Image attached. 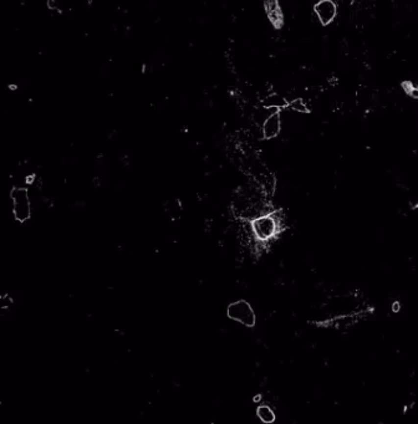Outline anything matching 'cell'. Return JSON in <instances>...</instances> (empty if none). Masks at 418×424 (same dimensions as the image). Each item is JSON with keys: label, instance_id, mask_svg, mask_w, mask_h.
Instances as JSON below:
<instances>
[{"label": "cell", "instance_id": "12", "mask_svg": "<svg viewBox=\"0 0 418 424\" xmlns=\"http://www.w3.org/2000/svg\"><path fill=\"white\" fill-rule=\"evenodd\" d=\"M408 95L411 96L412 98H416V100H418V87H413L412 90H411L410 92H408Z\"/></svg>", "mask_w": 418, "mask_h": 424}, {"label": "cell", "instance_id": "10", "mask_svg": "<svg viewBox=\"0 0 418 424\" xmlns=\"http://www.w3.org/2000/svg\"><path fill=\"white\" fill-rule=\"evenodd\" d=\"M264 8L267 14L276 10V9L280 8V6H279V0H264Z\"/></svg>", "mask_w": 418, "mask_h": 424}, {"label": "cell", "instance_id": "9", "mask_svg": "<svg viewBox=\"0 0 418 424\" xmlns=\"http://www.w3.org/2000/svg\"><path fill=\"white\" fill-rule=\"evenodd\" d=\"M289 107L294 110V111L300 112V114H306V112H309L308 106H306V103H305L301 98H296V100L289 102Z\"/></svg>", "mask_w": 418, "mask_h": 424}, {"label": "cell", "instance_id": "5", "mask_svg": "<svg viewBox=\"0 0 418 424\" xmlns=\"http://www.w3.org/2000/svg\"><path fill=\"white\" fill-rule=\"evenodd\" d=\"M280 114H279V111L274 112V114L270 115V116L265 119L264 123L262 124L263 136H264V138H267V140H271V138L276 137V136L280 133Z\"/></svg>", "mask_w": 418, "mask_h": 424}, {"label": "cell", "instance_id": "13", "mask_svg": "<svg viewBox=\"0 0 418 424\" xmlns=\"http://www.w3.org/2000/svg\"><path fill=\"white\" fill-rule=\"evenodd\" d=\"M399 310V304L398 303H394L393 304V311L394 312H397V311Z\"/></svg>", "mask_w": 418, "mask_h": 424}, {"label": "cell", "instance_id": "4", "mask_svg": "<svg viewBox=\"0 0 418 424\" xmlns=\"http://www.w3.org/2000/svg\"><path fill=\"white\" fill-rule=\"evenodd\" d=\"M314 9L319 18V22L322 25H327L334 22L337 14V6L332 0H320Z\"/></svg>", "mask_w": 418, "mask_h": 424}, {"label": "cell", "instance_id": "3", "mask_svg": "<svg viewBox=\"0 0 418 424\" xmlns=\"http://www.w3.org/2000/svg\"><path fill=\"white\" fill-rule=\"evenodd\" d=\"M228 317L246 327H253L256 322L255 312L250 304L246 300H238L228 306Z\"/></svg>", "mask_w": 418, "mask_h": 424}, {"label": "cell", "instance_id": "1", "mask_svg": "<svg viewBox=\"0 0 418 424\" xmlns=\"http://www.w3.org/2000/svg\"><path fill=\"white\" fill-rule=\"evenodd\" d=\"M280 219L276 214L256 216L251 220V232L260 241H268L274 238L280 229Z\"/></svg>", "mask_w": 418, "mask_h": 424}, {"label": "cell", "instance_id": "11", "mask_svg": "<svg viewBox=\"0 0 418 424\" xmlns=\"http://www.w3.org/2000/svg\"><path fill=\"white\" fill-rule=\"evenodd\" d=\"M48 8H49L50 10H57L59 4H57L56 0H48Z\"/></svg>", "mask_w": 418, "mask_h": 424}, {"label": "cell", "instance_id": "6", "mask_svg": "<svg viewBox=\"0 0 418 424\" xmlns=\"http://www.w3.org/2000/svg\"><path fill=\"white\" fill-rule=\"evenodd\" d=\"M263 106L267 108H278V110H283V108L288 107L289 102L280 96L279 94H271V95L267 96L263 100Z\"/></svg>", "mask_w": 418, "mask_h": 424}, {"label": "cell", "instance_id": "8", "mask_svg": "<svg viewBox=\"0 0 418 424\" xmlns=\"http://www.w3.org/2000/svg\"><path fill=\"white\" fill-rule=\"evenodd\" d=\"M268 18H269V22L271 23L272 26L276 27V29H280V27L283 26L284 15H283V11H281L280 8L268 14Z\"/></svg>", "mask_w": 418, "mask_h": 424}, {"label": "cell", "instance_id": "7", "mask_svg": "<svg viewBox=\"0 0 418 424\" xmlns=\"http://www.w3.org/2000/svg\"><path fill=\"white\" fill-rule=\"evenodd\" d=\"M256 416L265 424H271L275 422V413H274V411L269 405H259L258 409H256Z\"/></svg>", "mask_w": 418, "mask_h": 424}, {"label": "cell", "instance_id": "2", "mask_svg": "<svg viewBox=\"0 0 418 424\" xmlns=\"http://www.w3.org/2000/svg\"><path fill=\"white\" fill-rule=\"evenodd\" d=\"M13 200V214L18 222L24 223L31 216V203H30L29 192L26 188L15 187L10 192Z\"/></svg>", "mask_w": 418, "mask_h": 424}]
</instances>
